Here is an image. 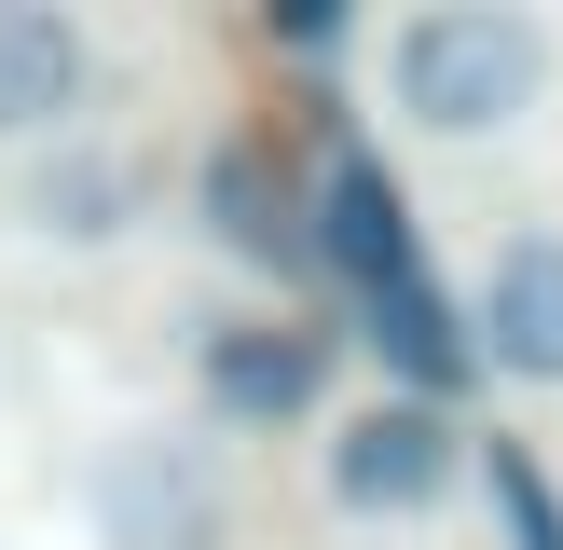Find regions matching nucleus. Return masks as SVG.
Returning <instances> with one entry per match:
<instances>
[{
    "label": "nucleus",
    "instance_id": "9",
    "mask_svg": "<svg viewBox=\"0 0 563 550\" xmlns=\"http://www.w3.org/2000/svg\"><path fill=\"white\" fill-rule=\"evenodd\" d=\"M467 482H482V509H495V537H509V550H563V482L537 468V440L495 427L482 454H467Z\"/></svg>",
    "mask_w": 563,
    "mask_h": 550
},
{
    "label": "nucleus",
    "instance_id": "3",
    "mask_svg": "<svg viewBox=\"0 0 563 550\" xmlns=\"http://www.w3.org/2000/svg\"><path fill=\"white\" fill-rule=\"evenodd\" d=\"M192 220H207L220 262H247L262 289H330L317 275V165L275 152V124L220 138V152L192 165Z\"/></svg>",
    "mask_w": 563,
    "mask_h": 550
},
{
    "label": "nucleus",
    "instance_id": "1",
    "mask_svg": "<svg viewBox=\"0 0 563 550\" xmlns=\"http://www.w3.org/2000/svg\"><path fill=\"white\" fill-rule=\"evenodd\" d=\"M317 275L357 302V344L385 358V385L399 399H467V372H482V344H467V302L427 275V234H412V193L399 165L372 152V138H330L317 165Z\"/></svg>",
    "mask_w": 563,
    "mask_h": 550
},
{
    "label": "nucleus",
    "instance_id": "2",
    "mask_svg": "<svg viewBox=\"0 0 563 550\" xmlns=\"http://www.w3.org/2000/svg\"><path fill=\"white\" fill-rule=\"evenodd\" d=\"M550 97V28L522 0H427L385 28V110L412 138H509Z\"/></svg>",
    "mask_w": 563,
    "mask_h": 550
},
{
    "label": "nucleus",
    "instance_id": "7",
    "mask_svg": "<svg viewBox=\"0 0 563 550\" xmlns=\"http://www.w3.org/2000/svg\"><path fill=\"white\" fill-rule=\"evenodd\" d=\"M97 42L69 0H0V138H82Z\"/></svg>",
    "mask_w": 563,
    "mask_h": 550
},
{
    "label": "nucleus",
    "instance_id": "10",
    "mask_svg": "<svg viewBox=\"0 0 563 550\" xmlns=\"http://www.w3.org/2000/svg\"><path fill=\"white\" fill-rule=\"evenodd\" d=\"M262 42H275V55H344V14H330V0H289Z\"/></svg>",
    "mask_w": 563,
    "mask_h": 550
},
{
    "label": "nucleus",
    "instance_id": "8",
    "mask_svg": "<svg viewBox=\"0 0 563 550\" xmlns=\"http://www.w3.org/2000/svg\"><path fill=\"white\" fill-rule=\"evenodd\" d=\"M14 207H27V234H55V248H110L137 207H152V165L110 152V138H55V152L27 165Z\"/></svg>",
    "mask_w": 563,
    "mask_h": 550
},
{
    "label": "nucleus",
    "instance_id": "5",
    "mask_svg": "<svg viewBox=\"0 0 563 550\" xmlns=\"http://www.w3.org/2000/svg\"><path fill=\"white\" fill-rule=\"evenodd\" d=\"M467 454L482 440L454 427L440 399H357L344 427H330V509H357V522H412V509H440V495L467 482Z\"/></svg>",
    "mask_w": 563,
    "mask_h": 550
},
{
    "label": "nucleus",
    "instance_id": "4",
    "mask_svg": "<svg viewBox=\"0 0 563 550\" xmlns=\"http://www.w3.org/2000/svg\"><path fill=\"white\" fill-rule=\"evenodd\" d=\"M330 358H344V330L302 317V302H262V317H207L192 330V385H207V413L247 427V440L302 427V413L330 399Z\"/></svg>",
    "mask_w": 563,
    "mask_h": 550
},
{
    "label": "nucleus",
    "instance_id": "6",
    "mask_svg": "<svg viewBox=\"0 0 563 550\" xmlns=\"http://www.w3.org/2000/svg\"><path fill=\"white\" fill-rule=\"evenodd\" d=\"M467 344H482V372H509V385H563V234L550 220L495 234V262L467 275Z\"/></svg>",
    "mask_w": 563,
    "mask_h": 550
}]
</instances>
